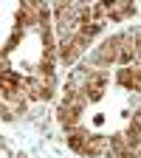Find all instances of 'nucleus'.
Returning <instances> with one entry per match:
<instances>
[{"instance_id": "obj_1", "label": "nucleus", "mask_w": 141, "mask_h": 158, "mask_svg": "<svg viewBox=\"0 0 141 158\" xmlns=\"http://www.w3.org/2000/svg\"><path fill=\"white\" fill-rule=\"evenodd\" d=\"M116 79H118V82H122L130 93H138V68H135V65H133V68H130V65H124L122 71H118V76H116Z\"/></svg>"}, {"instance_id": "obj_2", "label": "nucleus", "mask_w": 141, "mask_h": 158, "mask_svg": "<svg viewBox=\"0 0 141 158\" xmlns=\"http://www.w3.org/2000/svg\"><path fill=\"white\" fill-rule=\"evenodd\" d=\"M17 158H26V155H17Z\"/></svg>"}]
</instances>
